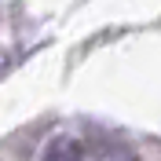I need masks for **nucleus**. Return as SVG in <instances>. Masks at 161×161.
Here are the masks:
<instances>
[{"instance_id": "obj_1", "label": "nucleus", "mask_w": 161, "mask_h": 161, "mask_svg": "<svg viewBox=\"0 0 161 161\" xmlns=\"http://www.w3.org/2000/svg\"><path fill=\"white\" fill-rule=\"evenodd\" d=\"M80 158H84V143H80L77 136H70V132L48 139V147L40 154V161H80Z\"/></svg>"}, {"instance_id": "obj_2", "label": "nucleus", "mask_w": 161, "mask_h": 161, "mask_svg": "<svg viewBox=\"0 0 161 161\" xmlns=\"http://www.w3.org/2000/svg\"><path fill=\"white\" fill-rule=\"evenodd\" d=\"M4 66H8V55H4V51H0V73H4Z\"/></svg>"}]
</instances>
